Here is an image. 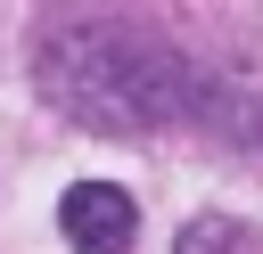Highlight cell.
I'll use <instances>...</instances> for the list:
<instances>
[{
  "label": "cell",
  "instance_id": "cell-1",
  "mask_svg": "<svg viewBox=\"0 0 263 254\" xmlns=\"http://www.w3.org/2000/svg\"><path fill=\"white\" fill-rule=\"evenodd\" d=\"M41 98L82 131H164L197 107V66L132 16H49L33 33Z\"/></svg>",
  "mask_w": 263,
  "mask_h": 254
},
{
  "label": "cell",
  "instance_id": "cell-2",
  "mask_svg": "<svg viewBox=\"0 0 263 254\" xmlns=\"http://www.w3.org/2000/svg\"><path fill=\"white\" fill-rule=\"evenodd\" d=\"M58 229H66L74 254H132L140 205H132V188H115V180H74V188L58 197Z\"/></svg>",
  "mask_w": 263,
  "mask_h": 254
},
{
  "label": "cell",
  "instance_id": "cell-3",
  "mask_svg": "<svg viewBox=\"0 0 263 254\" xmlns=\"http://www.w3.org/2000/svg\"><path fill=\"white\" fill-rule=\"evenodd\" d=\"M173 254H263V238H255L247 221H230V213H197V221L173 238Z\"/></svg>",
  "mask_w": 263,
  "mask_h": 254
}]
</instances>
